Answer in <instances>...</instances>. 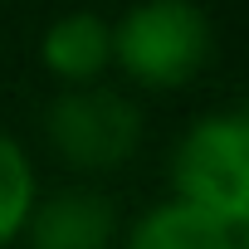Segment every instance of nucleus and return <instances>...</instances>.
<instances>
[{"label": "nucleus", "mask_w": 249, "mask_h": 249, "mask_svg": "<svg viewBox=\"0 0 249 249\" xmlns=\"http://www.w3.org/2000/svg\"><path fill=\"white\" fill-rule=\"evenodd\" d=\"M239 249H249V225H244V230H239Z\"/></svg>", "instance_id": "6e6552de"}, {"label": "nucleus", "mask_w": 249, "mask_h": 249, "mask_svg": "<svg viewBox=\"0 0 249 249\" xmlns=\"http://www.w3.org/2000/svg\"><path fill=\"white\" fill-rule=\"evenodd\" d=\"M215 49V25L191 0H147L112 20V64L142 88L191 83Z\"/></svg>", "instance_id": "f03ea898"}, {"label": "nucleus", "mask_w": 249, "mask_h": 249, "mask_svg": "<svg viewBox=\"0 0 249 249\" xmlns=\"http://www.w3.org/2000/svg\"><path fill=\"white\" fill-rule=\"evenodd\" d=\"M142 107L107 83L59 88L44 107L49 147L78 171H117L142 147Z\"/></svg>", "instance_id": "7ed1b4c3"}, {"label": "nucleus", "mask_w": 249, "mask_h": 249, "mask_svg": "<svg viewBox=\"0 0 249 249\" xmlns=\"http://www.w3.org/2000/svg\"><path fill=\"white\" fill-rule=\"evenodd\" d=\"M39 59L64 88L98 83V73L112 64V20L98 10H64L39 35Z\"/></svg>", "instance_id": "39448f33"}, {"label": "nucleus", "mask_w": 249, "mask_h": 249, "mask_svg": "<svg viewBox=\"0 0 249 249\" xmlns=\"http://www.w3.org/2000/svg\"><path fill=\"white\" fill-rule=\"evenodd\" d=\"M171 200L220 220L225 230L249 225V112H205L171 147Z\"/></svg>", "instance_id": "f257e3e1"}, {"label": "nucleus", "mask_w": 249, "mask_h": 249, "mask_svg": "<svg viewBox=\"0 0 249 249\" xmlns=\"http://www.w3.org/2000/svg\"><path fill=\"white\" fill-rule=\"evenodd\" d=\"M122 239L117 210L93 186H59L35 200L25 220L30 249H112Z\"/></svg>", "instance_id": "20e7f679"}, {"label": "nucleus", "mask_w": 249, "mask_h": 249, "mask_svg": "<svg viewBox=\"0 0 249 249\" xmlns=\"http://www.w3.org/2000/svg\"><path fill=\"white\" fill-rule=\"evenodd\" d=\"M244 112H249V103H244Z\"/></svg>", "instance_id": "1a4fd4ad"}, {"label": "nucleus", "mask_w": 249, "mask_h": 249, "mask_svg": "<svg viewBox=\"0 0 249 249\" xmlns=\"http://www.w3.org/2000/svg\"><path fill=\"white\" fill-rule=\"evenodd\" d=\"M35 200H39L35 161L25 157V147L5 127H0V249L25 234V220H30Z\"/></svg>", "instance_id": "0eeeda50"}, {"label": "nucleus", "mask_w": 249, "mask_h": 249, "mask_svg": "<svg viewBox=\"0 0 249 249\" xmlns=\"http://www.w3.org/2000/svg\"><path fill=\"white\" fill-rule=\"evenodd\" d=\"M117 249H239V234L181 200H161L122 230Z\"/></svg>", "instance_id": "423d86ee"}]
</instances>
